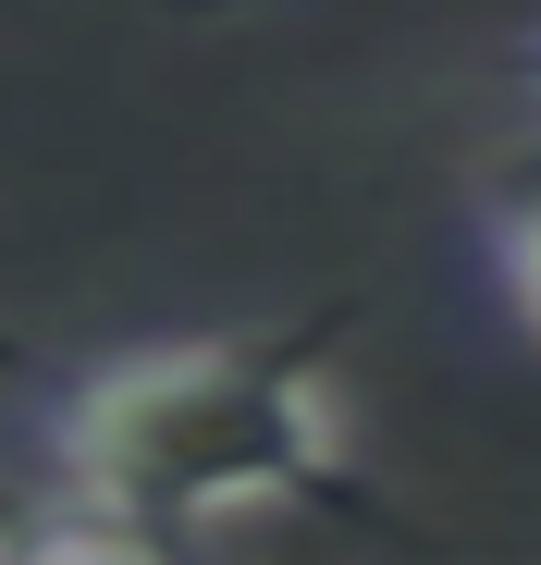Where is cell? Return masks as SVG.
Here are the masks:
<instances>
[{
  "label": "cell",
  "mask_w": 541,
  "mask_h": 565,
  "mask_svg": "<svg viewBox=\"0 0 541 565\" xmlns=\"http://www.w3.org/2000/svg\"><path fill=\"white\" fill-rule=\"evenodd\" d=\"M529 74H541V50H529Z\"/></svg>",
  "instance_id": "3957f363"
},
{
  "label": "cell",
  "mask_w": 541,
  "mask_h": 565,
  "mask_svg": "<svg viewBox=\"0 0 541 565\" xmlns=\"http://www.w3.org/2000/svg\"><path fill=\"white\" fill-rule=\"evenodd\" d=\"M492 282H505V308H517V332L541 344V160L492 184Z\"/></svg>",
  "instance_id": "7a4b0ae2"
},
{
  "label": "cell",
  "mask_w": 541,
  "mask_h": 565,
  "mask_svg": "<svg viewBox=\"0 0 541 565\" xmlns=\"http://www.w3.org/2000/svg\"><path fill=\"white\" fill-rule=\"evenodd\" d=\"M332 332H210L136 344L50 394V467L74 480L112 553H172L258 504H344V418H332Z\"/></svg>",
  "instance_id": "6da1fadb"
}]
</instances>
